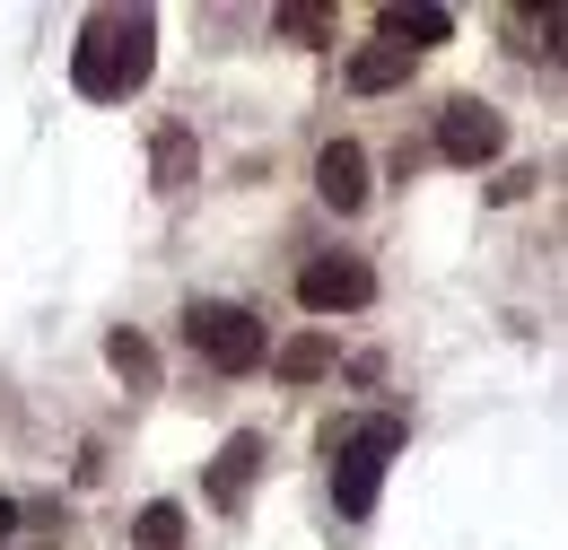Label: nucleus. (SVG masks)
Returning <instances> with one entry per match:
<instances>
[{
	"label": "nucleus",
	"mask_w": 568,
	"mask_h": 550,
	"mask_svg": "<svg viewBox=\"0 0 568 550\" xmlns=\"http://www.w3.org/2000/svg\"><path fill=\"white\" fill-rule=\"evenodd\" d=\"M315 193L333 210H367V149L358 140H324L315 149Z\"/></svg>",
	"instance_id": "nucleus-6"
},
{
	"label": "nucleus",
	"mask_w": 568,
	"mask_h": 550,
	"mask_svg": "<svg viewBox=\"0 0 568 550\" xmlns=\"http://www.w3.org/2000/svg\"><path fill=\"white\" fill-rule=\"evenodd\" d=\"M376 297V272L358 263V254H315L306 272H297V306L306 315H358Z\"/></svg>",
	"instance_id": "nucleus-4"
},
{
	"label": "nucleus",
	"mask_w": 568,
	"mask_h": 550,
	"mask_svg": "<svg viewBox=\"0 0 568 550\" xmlns=\"http://www.w3.org/2000/svg\"><path fill=\"white\" fill-rule=\"evenodd\" d=\"M412 79V53H394V44H358L351 53V88L358 96H385V88H403Z\"/></svg>",
	"instance_id": "nucleus-9"
},
{
	"label": "nucleus",
	"mask_w": 568,
	"mask_h": 550,
	"mask_svg": "<svg viewBox=\"0 0 568 550\" xmlns=\"http://www.w3.org/2000/svg\"><path fill=\"white\" fill-rule=\"evenodd\" d=\"M498 149H507V123H498L481 96H455V105L437 114V157H455V166H490Z\"/></svg>",
	"instance_id": "nucleus-5"
},
{
	"label": "nucleus",
	"mask_w": 568,
	"mask_h": 550,
	"mask_svg": "<svg viewBox=\"0 0 568 550\" xmlns=\"http://www.w3.org/2000/svg\"><path fill=\"white\" fill-rule=\"evenodd\" d=\"M446 35H455V18H446V9H428V0L376 18V44H394V53H420V44H446Z\"/></svg>",
	"instance_id": "nucleus-8"
},
{
	"label": "nucleus",
	"mask_w": 568,
	"mask_h": 550,
	"mask_svg": "<svg viewBox=\"0 0 568 550\" xmlns=\"http://www.w3.org/2000/svg\"><path fill=\"white\" fill-rule=\"evenodd\" d=\"M105 358H114V376H132V385H158V349L141 333H105Z\"/></svg>",
	"instance_id": "nucleus-12"
},
{
	"label": "nucleus",
	"mask_w": 568,
	"mask_h": 550,
	"mask_svg": "<svg viewBox=\"0 0 568 550\" xmlns=\"http://www.w3.org/2000/svg\"><path fill=\"white\" fill-rule=\"evenodd\" d=\"M272 367H281L288 385H315V376L333 367V342H324V333H288V342L272 349Z\"/></svg>",
	"instance_id": "nucleus-10"
},
{
	"label": "nucleus",
	"mask_w": 568,
	"mask_h": 550,
	"mask_svg": "<svg viewBox=\"0 0 568 550\" xmlns=\"http://www.w3.org/2000/svg\"><path fill=\"white\" fill-rule=\"evenodd\" d=\"M184 184H193V132L166 123L158 132V193H184Z\"/></svg>",
	"instance_id": "nucleus-11"
},
{
	"label": "nucleus",
	"mask_w": 568,
	"mask_h": 550,
	"mask_svg": "<svg viewBox=\"0 0 568 550\" xmlns=\"http://www.w3.org/2000/svg\"><path fill=\"white\" fill-rule=\"evenodd\" d=\"M281 35H297V44H324V35H333V18H324V9H281Z\"/></svg>",
	"instance_id": "nucleus-14"
},
{
	"label": "nucleus",
	"mask_w": 568,
	"mask_h": 550,
	"mask_svg": "<svg viewBox=\"0 0 568 550\" xmlns=\"http://www.w3.org/2000/svg\"><path fill=\"white\" fill-rule=\"evenodd\" d=\"M149 62H158V18L149 9H97L71 44V88L114 105V96H141Z\"/></svg>",
	"instance_id": "nucleus-1"
},
{
	"label": "nucleus",
	"mask_w": 568,
	"mask_h": 550,
	"mask_svg": "<svg viewBox=\"0 0 568 550\" xmlns=\"http://www.w3.org/2000/svg\"><path fill=\"white\" fill-rule=\"evenodd\" d=\"M254 472H263V437H254V428H245V437H227V446H219V464H211V507H227V516H236V507H245V489H254Z\"/></svg>",
	"instance_id": "nucleus-7"
},
{
	"label": "nucleus",
	"mask_w": 568,
	"mask_h": 550,
	"mask_svg": "<svg viewBox=\"0 0 568 550\" xmlns=\"http://www.w3.org/2000/svg\"><path fill=\"white\" fill-rule=\"evenodd\" d=\"M184 342L211 358L219 376H245V367H263V315L254 306H227V297H202L193 315H184Z\"/></svg>",
	"instance_id": "nucleus-3"
},
{
	"label": "nucleus",
	"mask_w": 568,
	"mask_h": 550,
	"mask_svg": "<svg viewBox=\"0 0 568 550\" xmlns=\"http://www.w3.org/2000/svg\"><path fill=\"white\" fill-rule=\"evenodd\" d=\"M394 455H403V419H367V428H351V437L333 446V507H342V516H367Z\"/></svg>",
	"instance_id": "nucleus-2"
},
{
	"label": "nucleus",
	"mask_w": 568,
	"mask_h": 550,
	"mask_svg": "<svg viewBox=\"0 0 568 550\" xmlns=\"http://www.w3.org/2000/svg\"><path fill=\"white\" fill-rule=\"evenodd\" d=\"M132 542H141V550H184V507H166V498H158V507H141Z\"/></svg>",
	"instance_id": "nucleus-13"
},
{
	"label": "nucleus",
	"mask_w": 568,
	"mask_h": 550,
	"mask_svg": "<svg viewBox=\"0 0 568 550\" xmlns=\"http://www.w3.org/2000/svg\"><path fill=\"white\" fill-rule=\"evenodd\" d=\"M9 533H18V507H9V498H0V542H9Z\"/></svg>",
	"instance_id": "nucleus-15"
}]
</instances>
